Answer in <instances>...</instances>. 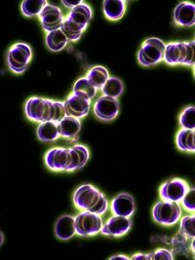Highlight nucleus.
<instances>
[{
  "mask_svg": "<svg viewBox=\"0 0 195 260\" xmlns=\"http://www.w3.org/2000/svg\"><path fill=\"white\" fill-rule=\"evenodd\" d=\"M54 100L42 96H31L24 104V114L34 123L52 121L54 116Z\"/></svg>",
  "mask_w": 195,
  "mask_h": 260,
  "instance_id": "obj_1",
  "label": "nucleus"
},
{
  "mask_svg": "<svg viewBox=\"0 0 195 260\" xmlns=\"http://www.w3.org/2000/svg\"><path fill=\"white\" fill-rule=\"evenodd\" d=\"M166 43L157 37L146 39L138 52V61L142 67L151 68L163 61Z\"/></svg>",
  "mask_w": 195,
  "mask_h": 260,
  "instance_id": "obj_2",
  "label": "nucleus"
},
{
  "mask_svg": "<svg viewBox=\"0 0 195 260\" xmlns=\"http://www.w3.org/2000/svg\"><path fill=\"white\" fill-rule=\"evenodd\" d=\"M151 215L157 224L171 227L179 223L183 209L180 203L161 200L153 206Z\"/></svg>",
  "mask_w": 195,
  "mask_h": 260,
  "instance_id": "obj_3",
  "label": "nucleus"
},
{
  "mask_svg": "<svg viewBox=\"0 0 195 260\" xmlns=\"http://www.w3.org/2000/svg\"><path fill=\"white\" fill-rule=\"evenodd\" d=\"M32 59L31 47L24 42H18L9 48L7 53V64L15 74H23L26 71Z\"/></svg>",
  "mask_w": 195,
  "mask_h": 260,
  "instance_id": "obj_4",
  "label": "nucleus"
},
{
  "mask_svg": "<svg viewBox=\"0 0 195 260\" xmlns=\"http://www.w3.org/2000/svg\"><path fill=\"white\" fill-rule=\"evenodd\" d=\"M75 233L83 238H90L98 235L104 224L102 216L89 211H81L74 216Z\"/></svg>",
  "mask_w": 195,
  "mask_h": 260,
  "instance_id": "obj_5",
  "label": "nucleus"
},
{
  "mask_svg": "<svg viewBox=\"0 0 195 260\" xmlns=\"http://www.w3.org/2000/svg\"><path fill=\"white\" fill-rule=\"evenodd\" d=\"M102 192L92 184H82L73 192L74 207L80 211H90L96 206L102 196Z\"/></svg>",
  "mask_w": 195,
  "mask_h": 260,
  "instance_id": "obj_6",
  "label": "nucleus"
},
{
  "mask_svg": "<svg viewBox=\"0 0 195 260\" xmlns=\"http://www.w3.org/2000/svg\"><path fill=\"white\" fill-rule=\"evenodd\" d=\"M189 187L187 181L183 178H171L163 182L159 187V197L164 201L181 203Z\"/></svg>",
  "mask_w": 195,
  "mask_h": 260,
  "instance_id": "obj_7",
  "label": "nucleus"
},
{
  "mask_svg": "<svg viewBox=\"0 0 195 260\" xmlns=\"http://www.w3.org/2000/svg\"><path fill=\"white\" fill-rule=\"evenodd\" d=\"M45 165L52 172H67L72 164L71 147H53L44 157Z\"/></svg>",
  "mask_w": 195,
  "mask_h": 260,
  "instance_id": "obj_8",
  "label": "nucleus"
},
{
  "mask_svg": "<svg viewBox=\"0 0 195 260\" xmlns=\"http://www.w3.org/2000/svg\"><path fill=\"white\" fill-rule=\"evenodd\" d=\"M120 105L118 100L107 95H101L94 105V114L96 118L103 122H111L117 118Z\"/></svg>",
  "mask_w": 195,
  "mask_h": 260,
  "instance_id": "obj_9",
  "label": "nucleus"
},
{
  "mask_svg": "<svg viewBox=\"0 0 195 260\" xmlns=\"http://www.w3.org/2000/svg\"><path fill=\"white\" fill-rule=\"evenodd\" d=\"M132 225V220L129 217L112 215L103 224L100 233L104 236L121 238L130 232Z\"/></svg>",
  "mask_w": 195,
  "mask_h": 260,
  "instance_id": "obj_10",
  "label": "nucleus"
},
{
  "mask_svg": "<svg viewBox=\"0 0 195 260\" xmlns=\"http://www.w3.org/2000/svg\"><path fill=\"white\" fill-rule=\"evenodd\" d=\"M38 18L43 30L46 34L61 28L64 20V16L61 8L50 3H47Z\"/></svg>",
  "mask_w": 195,
  "mask_h": 260,
  "instance_id": "obj_11",
  "label": "nucleus"
},
{
  "mask_svg": "<svg viewBox=\"0 0 195 260\" xmlns=\"http://www.w3.org/2000/svg\"><path fill=\"white\" fill-rule=\"evenodd\" d=\"M63 105L67 116H72L79 120L85 118L91 109V101L86 100L82 96L74 95L73 93L68 95V98L63 102Z\"/></svg>",
  "mask_w": 195,
  "mask_h": 260,
  "instance_id": "obj_12",
  "label": "nucleus"
},
{
  "mask_svg": "<svg viewBox=\"0 0 195 260\" xmlns=\"http://www.w3.org/2000/svg\"><path fill=\"white\" fill-rule=\"evenodd\" d=\"M188 43L186 41H174L165 45L163 60L170 67L183 64L187 54Z\"/></svg>",
  "mask_w": 195,
  "mask_h": 260,
  "instance_id": "obj_13",
  "label": "nucleus"
},
{
  "mask_svg": "<svg viewBox=\"0 0 195 260\" xmlns=\"http://www.w3.org/2000/svg\"><path fill=\"white\" fill-rule=\"evenodd\" d=\"M174 24L181 27H192L195 25V5L189 1L179 3L173 13Z\"/></svg>",
  "mask_w": 195,
  "mask_h": 260,
  "instance_id": "obj_14",
  "label": "nucleus"
},
{
  "mask_svg": "<svg viewBox=\"0 0 195 260\" xmlns=\"http://www.w3.org/2000/svg\"><path fill=\"white\" fill-rule=\"evenodd\" d=\"M135 210L134 197L129 193H120L110 202V212L112 215L131 218L135 213Z\"/></svg>",
  "mask_w": 195,
  "mask_h": 260,
  "instance_id": "obj_15",
  "label": "nucleus"
},
{
  "mask_svg": "<svg viewBox=\"0 0 195 260\" xmlns=\"http://www.w3.org/2000/svg\"><path fill=\"white\" fill-rule=\"evenodd\" d=\"M81 128H82L81 120L74 118L72 116H66L58 123L60 137L71 142H74L77 140Z\"/></svg>",
  "mask_w": 195,
  "mask_h": 260,
  "instance_id": "obj_16",
  "label": "nucleus"
},
{
  "mask_svg": "<svg viewBox=\"0 0 195 260\" xmlns=\"http://www.w3.org/2000/svg\"><path fill=\"white\" fill-rule=\"evenodd\" d=\"M55 235L61 241H69L76 235L74 216L71 214L61 215L55 224Z\"/></svg>",
  "mask_w": 195,
  "mask_h": 260,
  "instance_id": "obj_17",
  "label": "nucleus"
},
{
  "mask_svg": "<svg viewBox=\"0 0 195 260\" xmlns=\"http://www.w3.org/2000/svg\"><path fill=\"white\" fill-rule=\"evenodd\" d=\"M92 17H93V10L91 6L88 3L82 1L78 6L72 9L66 18H68L73 23L87 28L90 21L92 20Z\"/></svg>",
  "mask_w": 195,
  "mask_h": 260,
  "instance_id": "obj_18",
  "label": "nucleus"
},
{
  "mask_svg": "<svg viewBox=\"0 0 195 260\" xmlns=\"http://www.w3.org/2000/svg\"><path fill=\"white\" fill-rule=\"evenodd\" d=\"M127 2L123 0H105L103 2V12L105 17L111 22L121 20L125 15Z\"/></svg>",
  "mask_w": 195,
  "mask_h": 260,
  "instance_id": "obj_19",
  "label": "nucleus"
},
{
  "mask_svg": "<svg viewBox=\"0 0 195 260\" xmlns=\"http://www.w3.org/2000/svg\"><path fill=\"white\" fill-rule=\"evenodd\" d=\"M37 136L38 140L42 142L58 141L61 138L58 129V123L54 121H45L40 123L37 127Z\"/></svg>",
  "mask_w": 195,
  "mask_h": 260,
  "instance_id": "obj_20",
  "label": "nucleus"
},
{
  "mask_svg": "<svg viewBox=\"0 0 195 260\" xmlns=\"http://www.w3.org/2000/svg\"><path fill=\"white\" fill-rule=\"evenodd\" d=\"M176 146L184 153H195L194 130L181 129L176 135Z\"/></svg>",
  "mask_w": 195,
  "mask_h": 260,
  "instance_id": "obj_21",
  "label": "nucleus"
},
{
  "mask_svg": "<svg viewBox=\"0 0 195 260\" xmlns=\"http://www.w3.org/2000/svg\"><path fill=\"white\" fill-rule=\"evenodd\" d=\"M45 42H46V46L51 52L58 53L67 47L70 41L63 34V31L61 30V28H58L56 30L46 34Z\"/></svg>",
  "mask_w": 195,
  "mask_h": 260,
  "instance_id": "obj_22",
  "label": "nucleus"
},
{
  "mask_svg": "<svg viewBox=\"0 0 195 260\" xmlns=\"http://www.w3.org/2000/svg\"><path fill=\"white\" fill-rule=\"evenodd\" d=\"M98 89L85 76L76 80L73 88V94L92 101L97 95Z\"/></svg>",
  "mask_w": 195,
  "mask_h": 260,
  "instance_id": "obj_23",
  "label": "nucleus"
},
{
  "mask_svg": "<svg viewBox=\"0 0 195 260\" xmlns=\"http://www.w3.org/2000/svg\"><path fill=\"white\" fill-rule=\"evenodd\" d=\"M85 77L98 90H101L105 83L110 78V73L105 67L95 66L88 71Z\"/></svg>",
  "mask_w": 195,
  "mask_h": 260,
  "instance_id": "obj_24",
  "label": "nucleus"
},
{
  "mask_svg": "<svg viewBox=\"0 0 195 260\" xmlns=\"http://www.w3.org/2000/svg\"><path fill=\"white\" fill-rule=\"evenodd\" d=\"M103 95H107L112 99L118 100L124 92V84L120 78L115 76H110L101 89Z\"/></svg>",
  "mask_w": 195,
  "mask_h": 260,
  "instance_id": "obj_25",
  "label": "nucleus"
},
{
  "mask_svg": "<svg viewBox=\"0 0 195 260\" xmlns=\"http://www.w3.org/2000/svg\"><path fill=\"white\" fill-rule=\"evenodd\" d=\"M193 239H189L184 236L181 231H179L171 240V245L173 247V253L187 255L191 252V241ZM192 253V252H191Z\"/></svg>",
  "mask_w": 195,
  "mask_h": 260,
  "instance_id": "obj_26",
  "label": "nucleus"
},
{
  "mask_svg": "<svg viewBox=\"0 0 195 260\" xmlns=\"http://www.w3.org/2000/svg\"><path fill=\"white\" fill-rule=\"evenodd\" d=\"M47 3L46 0H25L21 4V11L26 18L37 17L42 12Z\"/></svg>",
  "mask_w": 195,
  "mask_h": 260,
  "instance_id": "obj_27",
  "label": "nucleus"
},
{
  "mask_svg": "<svg viewBox=\"0 0 195 260\" xmlns=\"http://www.w3.org/2000/svg\"><path fill=\"white\" fill-rule=\"evenodd\" d=\"M61 28L63 34L67 36V38L69 39V41L71 42H77L87 29L85 27H82L70 21L68 18H64Z\"/></svg>",
  "mask_w": 195,
  "mask_h": 260,
  "instance_id": "obj_28",
  "label": "nucleus"
},
{
  "mask_svg": "<svg viewBox=\"0 0 195 260\" xmlns=\"http://www.w3.org/2000/svg\"><path fill=\"white\" fill-rule=\"evenodd\" d=\"M179 124L182 129L195 130L194 106H188L183 108L179 116Z\"/></svg>",
  "mask_w": 195,
  "mask_h": 260,
  "instance_id": "obj_29",
  "label": "nucleus"
},
{
  "mask_svg": "<svg viewBox=\"0 0 195 260\" xmlns=\"http://www.w3.org/2000/svg\"><path fill=\"white\" fill-rule=\"evenodd\" d=\"M180 231L184 236L188 237L189 239L195 238V214L189 213L186 215H182L180 219Z\"/></svg>",
  "mask_w": 195,
  "mask_h": 260,
  "instance_id": "obj_30",
  "label": "nucleus"
},
{
  "mask_svg": "<svg viewBox=\"0 0 195 260\" xmlns=\"http://www.w3.org/2000/svg\"><path fill=\"white\" fill-rule=\"evenodd\" d=\"M182 209L189 213H195V189L194 187H189L186 194L183 196L181 201Z\"/></svg>",
  "mask_w": 195,
  "mask_h": 260,
  "instance_id": "obj_31",
  "label": "nucleus"
},
{
  "mask_svg": "<svg viewBox=\"0 0 195 260\" xmlns=\"http://www.w3.org/2000/svg\"><path fill=\"white\" fill-rule=\"evenodd\" d=\"M108 211H109V200L106 197V195L103 193L100 200L96 204V206L94 208H92L89 212L96 213L100 216H104L106 213H108Z\"/></svg>",
  "mask_w": 195,
  "mask_h": 260,
  "instance_id": "obj_32",
  "label": "nucleus"
},
{
  "mask_svg": "<svg viewBox=\"0 0 195 260\" xmlns=\"http://www.w3.org/2000/svg\"><path fill=\"white\" fill-rule=\"evenodd\" d=\"M73 148L75 149V151L78 153L79 159H80L79 170H81L88 163V161L90 159V150L87 146L83 144H75V145H73Z\"/></svg>",
  "mask_w": 195,
  "mask_h": 260,
  "instance_id": "obj_33",
  "label": "nucleus"
},
{
  "mask_svg": "<svg viewBox=\"0 0 195 260\" xmlns=\"http://www.w3.org/2000/svg\"><path fill=\"white\" fill-rule=\"evenodd\" d=\"M150 260H172L175 258L173 251L167 248H160L150 252Z\"/></svg>",
  "mask_w": 195,
  "mask_h": 260,
  "instance_id": "obj_34",
  "label": "nucleus"
},
{
  "mask_svg": "<svg viewBox=\"0 0 195 260\" xmlns=\"http://www.w3.org/2000/svg\"><path fill=\"white\" fill-rule=\"evenodd\" d=\"M188 43V48H187V54L185 59L183 62V67H188V68H194L195 64V41H187Z\"/></svg>",
  "mask_w": 195,
  "mask_h": 260,
  "instance_id": "obj_35",
  "label": "nucleus"
},
{
  "mask_svg": "<svg viewBox=\"0 0 195 260\" xmlns=\"http://www.w3.org/2000/svg\"><path fill=\"white\" fill-rule=\"evenodd\" d=\"M54 116H53V120L54 122L59 123L61 120L67 116L66 114V109H64V105L63 102H60V101H54Z\"/></svg>",
  "mask_w": 195,
  "mask_h": 260,
  "instance_id": "obj_36",
  "label": "nucleus"
},
{
  "mask_svg": "<svg viewBox=\"0 0 195 260\" xmlns=\"http://www.w3.org/2000/svg\"><path fill=\"white\" fill-rule=\"evenodd\" d=\"M132 260H150V254L149 253H143V252H138L135 253L132 257H130Z\"/></svg>",
  "mask_w": 195,
  "mask_h": 260,
  "instance_id": "obj_37",
  "label": "nucleus"
},
{
  "mask_svg": "<svg viewBox=\"0 0 195 260\" xmlns=\"http://www.w3.org/2000/svg\"><path fill=\"white\" fill-rule=\"evenodd\" d=\"M82 1L81 0H78V1H66V0H62L61 3L62 5H64L67 8H70L71 10L75 8L76 6H78Z\"/></svg>",
  "mask_w": 195,
  "mask_h": 260,
  "instance_id": "obj_38",
  "label": "nucleus"
},
{
  "mask_svg": "<svg viewBox=\"0 0 195 260\" xmlns=\"http://www.w3.org/2000/svg\"><path fill=\"white\" fill-rule=\"evenodd\" d=\"M110 260H114V259H122V260H129L130 259V257H128V256H126V255H124V254H117V255H114V256H112V257H110Z\"/></svg>",
  "mask_w": 195,
  "mask_h": 260,
  "instance_id": "obj_39",
  "label": "nucleus"
},
{
  "mask_svg": "<svg viewBox=\"0 0 195 260\" xmlns=\"http://www.w3.org/2000/svg\"><path fill=\"white\" fill-rule=\"evenodd\" d=\"M4 240H5V239H4V234L0 231V247L4 244Z\"/></svg>",
  "mask_w": 195,
  "mask_h": 260,
  "instance_id": "obj_40",
  "label": "nucleus"
}]
</instances>
